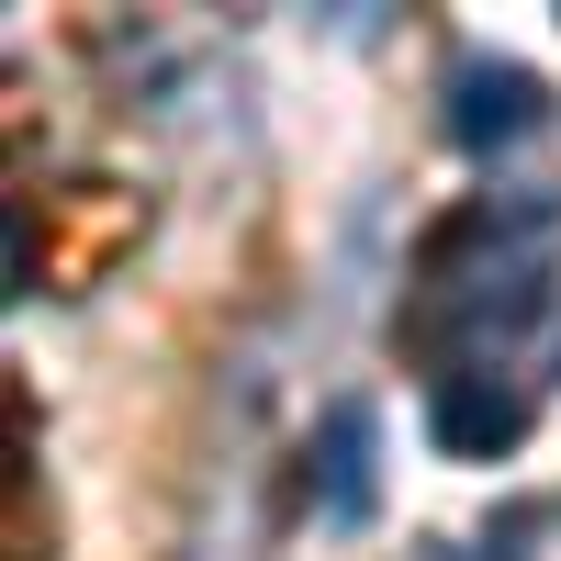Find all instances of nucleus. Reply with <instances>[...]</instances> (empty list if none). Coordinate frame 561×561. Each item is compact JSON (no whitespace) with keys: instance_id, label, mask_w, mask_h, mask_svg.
Instances as JSON below:
<instances>
[{"instance_id":"7ed1b4c3","label":"nucleus","mask_w":561,"mask_h":561,"mask_svg":"<svg viewBox=\"0 0 561 561\" xmlns=\"http://www.w3.org/2000/svg\"><path fill=\"white\" fill-rule=\"evenodd\" d=\"M427 438L449 460H505L528 438V393L505 382V370H449V382L427 393Z\"/></svg>"},{"instance_id":"f257e3e1","label":"nucleus","mask_w":561,"mask_h":561,"mask_svg":"<svg viewBox=\"0 0 561 561\" xmlns=\"http://www.w3.org/2000/svg\"><path fill=\"white\" fill-rule=\"evenodd\" d=\"M528 135H550V79L539 68H517V57H460L449 68V147L505 158Z\"/></svg>"},{"instance_id":"f03ea898","label":"nucleus","mask_w":561,"mask_h":561,"mask_svg":"<svg viewBox=\"0 0 561 561\" xmlns=\"http://www.w3.org/2000/svg\"><path fill=\"white\" fill-rule=\"evenodd\" d=\"M370 505H382V415L348 393L314 427V517L325 528H370Z\"/></svg>"},{"instance_id":"20e7f679","label":"nucleus","mask_w":561,"mask_h":561,"mask_svg":"<svg viewBox=\"0 0 561 561\" xmlns=\"http://www.w3.org/2000/svg\"><path fill=\"white\" fill-rule=\"evenodd\" d=\"M528 528H539V517H528V505H505V528H483V539H472V550H460V561H528Z\"/></svg>"}]
</instances>
